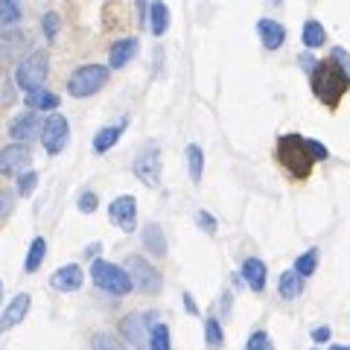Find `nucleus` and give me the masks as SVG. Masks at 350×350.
<instances>
[{
	"label": "nucleus",
	"instance_id": "2eb2a0df",
	"mask_svg": "<svg viewBox=\"0 0 350 350\" xmlns=\"http://www.w3.org/2000/svg\"><path fill=\"white\" fill-rule=\"evenodd\" d=\"M29 306H32V298L27 292H21L15 295L12 301H9L3 306V312H0V333H6V330H15V327L21 324L29 315Z\"/></svg>",
	"mask_w": 350,
	"mask_h": 350
},
{
	"label": "nucleus",
	"instance_id": "dca6fc26",
	"mask_svg": "<svg viewBox=\"0 0 350 350\" xmlns=\"http://www.w3.org/2000/svg\"><path fill=\"white\" fill-rule=\"evenodd\" d=\"M137 50H140V41L137 38H131V36L117 38L111 44V50H108V64H105V68L108 70H123L126 64L137 56Z\"/></svg>",
	"mask_w": 350,
	"mask_h": 350
},
{
	"label": "nucleus",
	"instance_id": "a878e982",
	"mask_svg": "<svg viewBox=\"0 0 350 350\" xmlns=\"http://www.w3.org/2000/svg\"><path fill=\"white\" fill-rule=\"evenodd\" d=\"M149 350H172V338H170V327L163 321H155L149 327V338H146Z\"/></svg>",
	"mask_w": 350,
	"mask_h": 350
},
{
	"label": "nucleus",
	"instance_id": "5701e85b",
	"mask_svg": "<svg viewBox=\"0 0 350 350\" xmlns=\"http://www.w3.org/2000/svg\"><path fill=\"white\" fill-rule=\"evenodd\" d=\"M301 41L306 50H319L327 44V29L319 24V21H304L301 27Z\"/></svg>",
	"mask_w": 350,
	"mask_h": 350
},
{
	"label": "nucleus",
	"instance_id": "4be33fe9",
	"mask_svg": "<svg viewBox=\"0 0 350 350\" xmlns=\"http://www.w3.org/2000/svg\"><path fill=\"white\" fill-rule=\"evenodd\" d=\"M278 295L283 301H295L304 295V278H298L295 271H283L278 278Z\"/></svg>",
	"mask_w": 350,
	"mask_h": 350
},
{
	"label": "nucleus",
	"instance_id": "49530a36",
	"mask_svg": "<svg viewBox=\"0 0 350 350\" xmlns=\"http://www.w3.org/2000/svg\"><path fill=\"white\" fill-rule=\"evenodd\" d=\"M0 304H3V283H0Z\"/></svg>",
	"mask_w": 350,
	"mask_h": 350
},
{
	"label": "nucleus",
	"instance_id": "f704fd0d",
	"mask_svg": "<svg viewBox=\"0 0 350 350\" xmlns=\"http://www.w3.org/2000/svg\"><path fill=\"white\" fill-rule=\"evenodd\" d=\"M196 225H199L204 234H211V237L216 234V228H219V225H216V216L207 213V211H196Z\"/></svg>",
	"mask_w": 350,
	"mask_h": 350
},
{
	"label": "nucleus",
	"instance_id": "4c0bfd02",
	"mask_svg": "<svg viewBox=\"0 0 350 350\" xmlns=\"http://www.w3.org/2000/svg\"><path fill=\"white\" fill-rule=\"evenodd\" d=\"M12 207H15V196L9 193V190H0V222H3V219H9Z\"/></svg>",
	"mask_w": 350,
	"mask_h": 350
},
{
	"label": "nucleus",
	"instance_id": "72a5a7b5",
	"mask_svg": "<svg viewBox=\"0 0 350 350\" xmlns=\"http://www.w3.org/2000/svg\"><path fill=\"white\" fill-rule=\"evenodd\" d=\"M38 187V172L36 170H27L18 175V196H32Z\"/></svg>",
	"mask_w": 350,
	"mask_h": 350
},
{
	"label": "nucleus",
	"instance_id": "c756f323",
	"mask_svg": "<svg viewBox=\"0 0 350 350\" xmlns=\"http://www.w3.org/2000/svg\"><path fill=\"white\" fill-rule=\"evenodd\" d=\"M204 345L207 347H213V350H219L225 345V333H222V324H219V319H204Z\"/></svg>",
	"mask_w": 350,
	"mask_h": 350
},
{
	"label": "nucleus",
	"instance_id": "39448f33",
	"mask_svg": "<svg viewBox=\"0 0 350 350\" xmlns=\"http://www.w3.org/2000/svg\"><path fill=\"white\" fill-rule=\"evenodd\" d=\"M91 280L96 283V289H103L108 295H117V298L135 292V286H131V280L126 275V269L117 266V262H108V260H94L91 262Z\"/></svg>",
	"mask_w": 350,
	"mask_h": 350
},
{
	"label": "nucleus",
	"instance_id": "7ed1b4c3",
	"mask_svg": "<svg viewBox=\"0 0 350 350\" xmlns=\"http://www.w3.org/2000/svg\"><path fill=\"white\" fill-rule=\"evenodd\" d=\"M47 73H50V53L29 50L15 68V85L24 94L38 91V88H44V82H47Z\"/></svg>",
	"mask_w": 350,
	"mask_h": 350
},
{
	"label": "nucleus",
	"instance_id": "6ab92c4d",
	"mask_svg": "<svg viewBox=\"0 0 350 350\" xmlns=\"http://www.w3.org/2000/svg\"><path fill=\"white\" fill-rule=\"evenodd\" d=\"M24 105H27V111H36V114L47 111V114H53L62 105V96L47 91V88H38V91H29L24 96Z\"/></svg>",
	"mask_w": 350,
	"mask_h": 350
},
{
	"label": "nucleus",
	"instance_id": "37998d69",
	"mask_svg": "<svg viewBox=\"0 0 350 350\" xmlns=\"http://www.w3.org/2000/svg\"><path fill=\"white\" fill-rule=\"evenodd\" d=\"M184 310H187L190 315H199V306H196V298L190 292H184Z\"/></svg>",
	"mask_w": 350,
	"mask_h": 350
},
{
	"label": "nucleus",
	"instance_id": "e433bc0d",
	"mask_svg": "<svg viewBox=\"0 0 350 350\" xmlns=\"http://www.w3.org/2000/svg\"><path fill=\"white\" fill-rule=\"evenodd\" d=\"M96 204H100V199H96L94 190H85V193L79 196V211H82V213H94Z\"/></svg>",
	"mask_w": 350,
	"mask_h": 350
},
{
	"label": "nucleus",
	"instance_id": "f3484780",
	"mask_svg": "<svg viewBox=\"0 0 350 350\" xmlns=\"http://www.w3.org/2000/svg\"><path fill=\"white\" fill-rule=\"evenodd\" d=\"M239 280H245L251 292H262L266 289V280H269L266 262H262L260 257H245L243 269H239Z\"/></svg>",
	"mask_w": 350,
	"mask_h": 350
},
{
	"label": "nucleus",
	"instance_id": "f8f14e48",
	"mask_svg": "<svg viewBox=\"0 0 350 350\" xmlns=\"http://www.w3.org/2000/svg\"><path fill=\"white\" fill-rule=\"evenodd\" d=\"M41 123H44L41 114H36V111H21V114L12 117V123H9V137H12L15 144L27 146L32 137L41 135Z\"/></svg>",
	"mask_w": 350,
	"mask_h": 350
},
{
	"label": "nucleus",
	"instance_id": "f257e3e1",
	"mask_svg": "<svg viewBox=\"0 0 350 350\" xmlns=\"http://www.w3.org/2000/svg\"><path fill=\"white\" fill-rule=\"evenodd\" d=\"M278 161H280V167L292 175V178H310L312 163H315L310 137H304V135H280L278 137Z\"/></svg>",
	"mask_w": 350,
	"mask_h": 350
},
{
	"label": "nucleus",
	"instance_id": "9d476101",
	"mask_svg": "<svg viewBox=\"0 0 350 350\" xmlns=\"http://www.w3.org/2000/svg\"><path fill=\"white\" fill-rule=\"evenodd\" d=\"M108 219L111 225H117L123 234H131L137 228V202L135 196H117V199L108 204Z\"/></svg>",
	"mask_w": 350,
	"mask_h": 350
},
{
	"label": "nucleus",
	"instance_id": "a18cd8bd",
	"mask_svg": "<svg viewBox=\"0 0 350 350\" xmlns=\"http://www.w3.org/2000/svg\"><path fill=\"white\" fill-rule=\"evenodd\" d=\"M330 350H350V347H345V345H333Z\"/></svg>",
	"mask_w": 350,
	"mask_h": 350
},
{
	"label": "nucleus",
	"instance_id": "4468645a",
	"mask_svg": "<svg viewBox=\"0 0 350 350\" xmlns=\"http://www.w3.org/2000/svg\"><path fill=\"white\" fill-rule=\"evenodd\" d=\"M82 283H85V271H82L79 262H68V266H62V269L53 271V278H50V286L56 292H64V295L79 292Z\"/></svg>",
	"mask_w": 350,
	"mask_h": 350
},
{
	"label": "nucleus",
	"instance_id": "1a4fd4ad",
	"mask_svg": "<svg viewBox=\"0 0 350 350\" xmlns=\"http://www.w3.org/2000/svg\"><path fill=\"white\" fill-rule=\"evenodd\" d=\"M155 324V315L152 312H129L123 321H120V333H123V338L131 345V347H144L146 338H149V327Z\"/></svg>",
	"mask_w": 350,
	"mask_h": 350
},
{
	"label": "nucleus",
	"instance_id": "ddd939ff",
	"mask_svg": "<svg viewBox=\"0 0 350 350\" xmlns=\"http://www.w3.org/2000/svg\"><path fill=\"white\" fill-rule=\"evenodd\" d=\"M29 53V38L24 29H3L0 32V62H21Z\"/></svg>",
	"mask_w": 350,
	"mask_h": 350
},
{
	"label": "nucleus",
	"instance_id": "6e6552de",
	"mask_svg": "<svg viewBox=\"0 0 350 350\" xmlns=\"http://www.w3.org/2000/svg\"><path fill=\"white\" fill-rule=\"evenodd\" d=\"M135 175L146 184V187H158V184H161V149L155 144H149L146 149L137 152Z\"/></svg>",
	"mask_w": 350,
	"mask_h": 350
},
{
	"label": "nucleus",
	"instance_id": "aec40b11",
	"mask_svg": "<svg viewBox=\"0 0 350 350\" xmlns=\"http://www.w3.org/2000/svg\"><path fill=\"white\" fill-rule=\"evenodd\" d=\"M126 129H129V117H123L114 126H103L100 131H96V135H94V152H96V155H105L108 149H114V144L123 137Z\"/></svg>",
	"mask_w": 350,
	"mask_h": 350
},
{
	"label": "nucleus",
	"instance_id": "7c9ffc66",
	"mask_svg": "<svg viewBox=\"0 0 350 350\" xmlns=\"http://www.w3.org/2000/svg\"><path fill=\"white\" fill-rule=\"evenodd\" d=\"M41 29H44V38L47 41H56L59 38V29H62V18H59V12H44V18H41Z\"/></svg>",
	"mask_w": 350,
	"mask_h": 350
},
{
	"label": "nucleus",
	"instance_id": "a211bd4d",
	"mask_svg": "<svg viewBox=\"0 0 350 350\" xmlns=\"http://www.w3.org/2000/svg\"><path fill=\"white\" fill-rule=\"evenodd\" d=\"M257 36H260L266 50H280L283 41H286V27L278 24V21H271V18H260L257 21Z\"/></svg>",
	"mask_w": 350,
	"mask_h": 350
},
{
	"label": "nucleus",
	"instance_id": "393cba45",
	"mask_svg": "<svg viewBox=\"0 0 350 350\" xmlns=\"http://www.w3.org/2000/svg\"><path fill=\"white\" fill-rule=\"evenodd\" d=\"M149 29L152 36H163L170 29V6L161 3V0L149 3Z\"/></svg>",
	"mask_w": 350,
	"mask_h": 350
},
{
	"label": "nucleus",
	"instance_id": "cd10ccee",
	"mask_svg": "<svg viewBox=\"0 0 350 350\" xmlns=\"http://www.w3.org/2000/svg\"><path fill=\"white\" fill-rule=\"evenodd\" d=\"M21 3L15 0H0V32L3 29H15L21 24Z\"/></svg>",
	"mask_w": 350,
	"mask_h": 350
},
{
	"label": "nucleus",
	"instance_id": "2f4dec72",
	"mask_svg": "<svg viewBox=\"0 0 350 350\" xmlns=\"http://www.w3.org/2000/svg\"><path fill=\"white\" fill-rule=\"evenodd\" d=\"M91 350H126V345L114 338L111 333H96L91 338Z\"/></svg>",
	"mask_w": 350,
	"mask_h": 350
},
{
	"label": "nucleus",
	"instance_id": "c9c22d12",
	"mask_svg": "<svg viewBox=\"0 0 350 350\" xmlns=\"http://www.w3.org/2000/svg\"><path fill=\"white\" fill-rule=\"evenodd\" d=\"M330 62L338 64V68L345 70V76L350 79V53H347L345 47H333V50H330Z\"/></svg>",
	"mask_w": 350,
	"mask_h": 350
},
{
	"label": "nucleus",
	"instance_id": "0eeeda50",
	"mask_svg": "<svg viewBox=\"0 0 350 350\" xmlns=\"http://www.w3.org/2000/svg\"><path fill=\"white\" fill-rule=\"evenodd\" d=\"M41 144H44V152L47 155H62L64 146L70 144V123H68V117L59 114V111H53L44 117V123H41Z\"/></svg>",
	"mask_w": 350,
	"mask_h": 350
},
{
	"label": "nucleus",
	"instance_id": "58836bf2",
	"mask_svg": "<svg viewBox=\"0 0 350 350\" xmlns=\"http://www.w3.org/2000/svg\"><path fill=\"white\" fill-rule=\"evenodd\" d=\"M12 100H15V88H12V82H9V76L3 73V76H0V103L9 105Z\"/></svg>",
	"mask_w": 350,
	"mask_h": 350
},
{
	"label": "nucleus",
	"instance_id": "f03ea898",
	"mask_svg": "<svg viewBox=\"0 0 350 350\" xmlns=\"http://www.w3.org/2000/svg\"><path fill=\"white\" fill-rule=\"evenodd\" d=\"M310 88H312V94H315V100L319 103L336 105L347 94L350 79L345 76V70L338 68V64H333L330 59H327V62L315 64V70L310 73Z\"/></svg>",
	"mask_w": 350,
	"mask_h": 350
},
{
	"label": "nucleus",
	"instance_id": "423d86ee",
	"mask_svg": "<svg viewBox=\"0 0 350 350\" xmlns=\"http://www.w3.org/2000/svg\"><path fill=\"white\" fill-rule=\"evenodd\" d=\"M123 269H126V275L131 280V286H135L140 295H158L163 289V275L140 254H129Z\"/></svg>",
	"mask_w": 350,
	"mask_h": 350
},
{
	"label": "nucleus",
	"instance_id": "412c9836",
	"mask_svg": "<svg viewBox=\"0 0 350 350\" xmlns=\"http://www.w3.org/2000/svg\"><path fill=\"white\" fill-rule=\"evenodd\" d=\"M144 248L149 251L152 257H163L167 254V237H163V228L158 225V222H149L146 228H144Z\"/></svg>",
	"mask_w": 350,
	"mask_h": 350
},
{
	"label": "nucleus",
	"instance_id": "79ce46f5",
	"mask_svg": "<svg viewBox=\"0 0 350 350\" xmlns=\"http://www.w3.org/2000/svg\"><path fill=\"white\" fill-rule=\"evenodd\" d=\"M100 254H103V243H91V245L85 248V257L91 260V262H94V260H100Z\"/></svg>",
	"mask_w": 350,
	"mask_h": 350
},
{
	"label": "nucleus",
	"instance_id": "bb28decb",
	"mask_svg": "<svg viewBox=\"0 0 350 350\" xmlns=\"http://www.w3.org/2000/svg\"><path fill=\"white\" fill-rule=\"evenodd\" d=\"M187 172H190V181L199 184L202 175H204V152L199 144H190L187 146Z\"/></svg>",
	"mask_w": 350,
	"mask_h": 350
},
{
	"label": "nucleus",
	"instance_id": "20e7f679",
	"mask_svg": "<svg viewBox=\"0 0 350 350\" xmlns=\"http://www.w3.org/2000/svg\"><path fill=\"white\" fill-rule=\"evenodd\" d=\"M108 76H111V70H108L105 64H82L68 79V94L73 100H88V96H94L96 91H103Z\"/></svg>",
	"mask_w": 350,
	"mask_h": 350
},
{
	"label": "nucleus",
	"instance_id": "c03bdc74",
	"mask_svg": "<svg viewBox=\"0 0 350 350\" xmlns=\"http://www.w3.org/2000/svg\"><path fill=\"white\" fill-rule=\"evenodd\" d=\"M137 15H140V24L146 27V18H149V3H137Z\"/></svg>",
	"mask_w": 350,
	"mask_h": 350
},
{
	"label": "nucleus",
	"instance_id": "c85d7f7f",
	"mask_svg": "<svg viewBox=\"0 0 350 350\" xmlns=\"http://www.w3.org/2000/svg\"><path fill=\"white\" fill-rule=\"evenodd\" d=\"M315 269H319V248H306L304 254H298V260H295V269H292V271H295L298 278L306 280Z\"/></svg>",
	"mask_w": 350,
	"mask_h": 350
},
{
	"label": "nucleus",
	"instance_id": "a19ab883",
	"mask_svg": "<svg viewBox=\"0 0 350 350\" xmlns=\"http://www.w3.org/2000/svg\"><path fill=\"white\" fill-rule=\"evenodd\" d=\"M298 64H301V68H304L306 73H312V70H315V64H319V62L312 59V53H310V50H304L301 56H298Z\"/></svg>",
	"mask_w": 350,
	"mask_h": 350
},
{
	"label": "nucleus",
	"instance_id": "473e14b6",
	"mask_svg": "<svg viewBox=\"0 0 350 350\" xmlns=\"http://www.w3.org/2000/svg\"><path fill=\"white\" fill-rule=\"evenodd\" d=\"M245 350H275V342H271V336L266 330H254L248 336Z\"/></svg>",
	"mask_w": 350,
	"mask_h": 350
},
{
	"label": "nucleus",
	"instance_id": "9b49d317",
	"mask_svg": "<svg viewBox=\"0 0 350 350\" xmlns=\"http://www.w3.org/2000/svg\"><path fill=\"white\" fill-rule=\"evenodd\" d=\"M32 170V149L21 144H6L0 149V175H21Z\"/></svg>",
	"mask_w": 350,
	"mask_h": 350
},
{
	"label": "nucleus",
	"instance_id": "b1692460",
	"mask_svg": "<svg viewBox=\"0 0 350 350\" xmlns=\"http://www.w3.org/2000/svg\"><path fill=\"white\" fill-rule=\"evenodd\" d=\"M44 257H47V239H44V237H32L27 260H24V271H27V275H36V271L41 269Z\"/></svg>",
	"mask_w": 350,
	"mask_h": 350
},
{
	"label": "nucleus",
	"instance_id": "ea45409f",
	"mask_svg": "<svg viewBox=\"0 0 350 350\" xmlns=\"http://www.w3.org/2000/svg\"><path fill=\"white\" fill-rule=\"evenodd\" d=\"M330 333H333L330 327H315L310 336H312V342H315V345H324V342H330Z\"/></svg>",
	"mask_w": 350,
	"mask_h": 350
}]
</instances>
